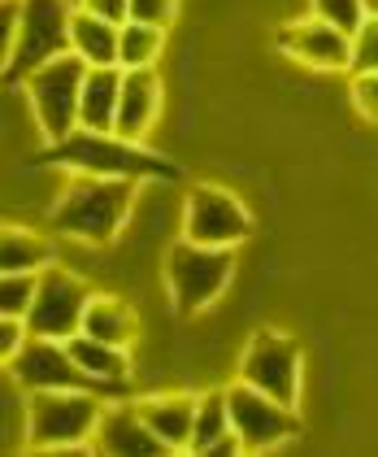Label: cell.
I'll return each instance as SVG.
<instances>
[{
  "label": "cell",
  "instance_id": "1",
  "mask_svg": "<svg viewBox=\"0 0 378 457\" xmlns=\"http://www.w3.org/2000/svg\"><path fill=\"white\" fill-rule=\"evenodd\" d=\"M139 183L136 179H101V175H74L62 187V196L48 210L53 236H66L78 245H113L118 231L127 227L131 205H136Z\"/></svg>",
  "mask_w": 378,
  "mask_h": 457
},
{
  "label": "cell",
  "instance_id": "2",
  "mask_svg": "<svg viewBox=\"0 0 378 457\" xmlns=\"http://www.w3.org/2000/svg\"><path fill=\"white\" fill-rule=\"evenodd\" d=\"M44 166H62L74 175H101V179H174V166L157 157L139 140H122L118 131H83L74 127L70 136L48 144Z\"/></svg>",
  "mask_w": 378,
  "mask_h": 457
},
{
  "label": "cell",
  "instance_id": "3",
  "mask_svg": "<svg viewBox=\"0 0 378 457\" xmlns=\"http://www.w3.org/2000/svg\"><path fill=\"white\" fill-rule=\"evenodd\" d=\"M104 396L92 387H48L27 392V449L35 453H78L92 445Z\"/></svg>",
  "mask_w": 378,
  "mask_h": 457
},
{
  "label": "cell",
  "instance_id": "4",
  "mask_svg": "<svg viewBox=\"0 0 378 457\" xmlns=\"http://www.w3.org/2000/svg\"><path fill=\"white\" fill-rule=\"evenodd\" d=\"M235 253L240 248H209V245H192V240L170 245L166 266H161V283L170 292L174 314L192 318L205 314L209 305H218V296L235 279Z\"/></svg>",
  "mask_w": 378,
  "mask_h": 457
},
{
  "label": "cell",
  "instance_id": "5",
  "mask_svg": "<svg viewBox=\"0 0 378 457\" xmlns=\"http://www.w3.org/2000/svg\"><path fill=\"white\" fill-rule=\"evenodd\" d=\"M235 379L275 396L283 405H300V392H305V349H300V340L287 336V331H275V327L252 331L240 353V375Z\"/></svg>",
  "mask_w": 378,
  "mask_h": 457
},
{
  "label": "cell",
  "instance_id": "6",
  "mask_svg": "<svg viewBox=\"0 0 378 457\" xmlns=\"http://www.w3.org/2000/svg\"><path fill=\"white\" fill-rule=\"evenodd\" d=\"M83 74L87 66L74 57V53H62L44 66H35L27 79H22V92H27V105H31V118L39 127V136L53 144L70 136L78 127V92H83Z\"/></svg>",
  "mask_w": 378,
  "mask_h": 457
},
{
  "label": "cell",
  "instance_id": "7",
  "mask_svg": "<svg viewBox=\"0 0 378 457\" xmlns=\"http://www.w3.org/2000/svg\"><path fill=\"white\" fill-rule=\"evenodd\" d=\"M226 414H231V431L240 436L243 453H278L300 436L296 405H283L240 379L226 384Z\"/></svg>",
  "mask_w": 378,
  "mask_h": 457
},
{
  "label": "cell",
  "instance_id": "8",
  "mask_svg": "<svg viewBox=\"0 0 378 457\" xmlns=\"http://www.w3.org/2000/svg\"><path fill=\"white\" fill-rule=\"evenodd\" d=\"M70 13L74 0H18V39L4 83H22L35 66L70 53Z\"/></svg>",
  "mask_w": 378,
  "mask_h": 457
},
{
  "label": "cell",
  "instance_id": "9",
  "mask_svg": "<svg viewBox=\"0 0 378 457\" xmlns=\"http://www.w3.org/2000/svg\"><path fill=\"white\" fill-rule=\"evenodd\" d=\"M252 231H257L252 210L235 192H226L218 183H201V187L187 192V201H183V240L209 248H240L252 240Z\"/></svg>",
  "mask_w": 378,
  "mask_h": 457
},
{
  "label": "cell",
  "instance_id": "10",
  "mask_svg": "<svg viewBox=\"0 0 378 457\" xmlns=\"http://www.w3.org/2000/svg\"><path fill=\"white\" fill-rule=\"evenodd\" d=\"M92 287L83 275H74L66 266H44L35 279V296L27 310V336H48V340H70L83 327V310H87Z\"/></svg>",
  "mask_w": 378,
  "mask_h": 457
},
{
  "label": "cell",
  "instance_id": "11",
  "mask_svg": "<svg viewBox=\"0 0 378 457\" xmlns=\"http://www.w3.org/2000/svg\"><path fill=\"white\" fill-rule=\"evenodd\" d=\"M278 48L283 57H292L296 66L313 74H348L352 66V36L340 27L322 22V18H292L278 27Z\"/></svg>",
  "mask_w": 378,
  "mask_h": 457
},
{
  "label": "cell",
  "instance_id": "12",
  "mask_svg": "<svg viewBox=\"0 0 378 457\" xmlns=\"http://www.w3.org/2000/svg\"><path fill=\"white\" fill-rule=\"evenodd\" d=\"M9 370L22 384V392H48V387H92L96 392V379H87L74 366L66 340H48V336H27L18 357L9 361Z\"/></svg>",
  "mask_w": 378,
  "mask_h": 457
},
{
  "label": "cell",
  "instance_id": "13",
  "mask_svg": "<svg viewBox=\"0 0 378 457\" xmlns=\"http://www.w3.org/2000/svg\"><path fill=\"white\" fill-rule=\"evenodd\" d=\"M166 101V83L157 66L152 71H122V92H118V113H113V131L122 140H148Z\"/></svg>",
  "mask_w": 378,
  "mask_h": 457
},
{
  "label": "cell",
  "instance_id": "14",
  "mask_svg": "<svg viewBox=\"0 0 378 457\" xmlns=\"http://www.w3.org/2000/svg\"><path fill=\"white\" fill-rule=\"evenodd\" d=\"M92 449L96 453H122V457H152L166 453V445L144 427L139 419V405L127 396H113L104 401V414L96 422V436H92Z\"/></svg>",
  "mask_w": 378,
  "mask_h": 457
},
{
  "label": "cell",
  "instance_id": "15",
  "mask_svg": "<svg viewBox=\"0 0 378 457\" xmlns=\"http://www.w3.org/2000/svg\"><path fill=\"white\" fill-rule=\"evenodd\" d=\"M70 357H74V366L87 375V379H96V392H101L104 401H113V396H127V379H131V349H118V345H104L96 336H87V331H74L66 340Z\"/></svg>",
  "mask_w": 378,
  "mask_h": 457
},
{
  "label": "cell",
  "instance_id": "16",
  "mask_svg": "<svg viewBox=\"0 0 378 457\" xmlns=\"http://www.w3.org/2000/svg\"><path fill=\"white\" fill-rule=\"evenodd\" d=\"M144 427L166 445V453L192 449V414H196V392H152L136 401Z\"/></svg>",
  "mask_w": 378,
  "mask_h": 457
},
{
  "label": "cell",
  "instance_id": "17",
  "mask_svg": "<svg viewBox=\"0 0 378 457\" xmlns=\"http://www.w3.org/2000/svg\"><path fill=\"white\" fill-rule=\"evenodd\" d=\"M192 453H243L240 436L231 431L226 414V387L196 392V414H192Z\"/></svg>",
  "mask_w": 378,
  "mask_h": 457
},
{
  "label": "cell",
  "instance_id": "18",
  "mask_svg": "<svg viewBox=\"0 0 378 457\" xmlns=\"http://www.w3.org/2000/svg\"><path fill=\"white\" fill-rule=\"evenodd\" d=\"M118 27L122 22H109L101 13L74 4V13H70V53L83 66H118Z\"/></svg>",
  "mask_w": 378,
  "mask_h": 457
},
{
  "label": "cell",
  "instance_id": "19",
  "mask_svg": "<svg viewBox=\"0 0 378 457\" xmlns=\"http://www.w3.org/2000/svg\"><path fill=\"white\" fill-rule=\"evenodd\" d=\"M122 92V66H87L83 92H78V127L83 131H113Z\"/></svg>",
  "mask_w": 378,
  "mask_h": 457
},
{
  "label": "cell",
  "instance_id": "20",
  "mask_svg": "<svg viewBox=\"0 0 378 457\" xmlns=\"http://www.w3.org/2000/svg\"><path fill=\"white\" fill-rule=\"evenodd\" d=\"M87 336H96L104 345H118V349H131L139 336V314L122 301V296H109V292H92L87 296V310H83V327Z\"/></svg>",
  "mask_w": 378,
  "mask_h": 457
},
{
  "label": "cell",
  "instance_id": "21",
  "mask_svg": "<svg viewBox=\"0 0 378 457\" xmlns=\"http://www.w3.org/2000/svg\"><path fill=\"white\" fill-rule=\"evenodd\" d=\"M57 262V248L48 245L31 227H0V275H39L44 266Z\"/></svg>",
  "mask_w": 378,
  "mask_h": 457
},
{
  "label": "cell",
  "instance_id": "22",
  "mask_svg": "<svg viewBox=\"0 0 378 457\" xmlns=\"http://www.w3.org/2000/svg\"><path fill=\"white\" fill-rule=\"evenodd\" d=\"M166 53V31L148 22H122L118 27V66L122 71H152Z\"/></svg>",
  "mask_w": 378,
  "mask_h": 457
},
{
  "label": "cell",
  "instance_id": "23",
  "mask_svg": "<svg viewBox=\"0 0 378 457\" xmlns=\"http://www.w3.org/2000/svg\"><path fill=\"white\" fill-rule=\"evenodd\" d=\"M9 449H27V392L9 366H0V453Z\"/></svg>",
  "mask_w": 378,
  "mask_h": 457
},
{
  "label": "cell",
  "instance_id": "24",
  "mask_svg": "<svg viewBox=\"0 0 378 457\" xmlns=\"http://www.w3.org/2000/svg\"><path fill=\"white\" fill-rule=\"evenodd\" d=\"M309 13L340 27L344 36H352L361 22H366V0H309Z\"/></svg>",
  "mask_w": 378,
  "mask_h": 457
},
{
  "label": "cell",
  "instance_id": "25",
  "mask_svg": "<svg viewBox=\"0 0 378 457\" xmlns=\"http://www.w3.org/2000/svg\"><path fill=\"white\" fill-rule=\"evenodd\" d=\"M39 275H0V318H27Z\"/></svg>",
  "mask_w": 378,
  "mask_h": 457
},
{
  "label": "cell",
  "instance_id": "26",
  "mask_svg": "<svg viewBox=\"0 0 378 457\" xmlns=\"http://www.w3.org/2000/svg\"><path fill=\"white\" fill-rule=\"evenodd\" d=\"M357 71H378V13H366V22L352 31V66H348V74Z\"/></svg>",
  "mask_w": 378,
  "mask_h": 457
},
{
  "label": "cell",
  "instance_id": "27",
  "mask_svg": "<svg viewBox=\"0 0 378 457\" xmlns=\"http://www.w3.org/2000/svg\"><path fill=\"white\" fill-rule=\"evenodd\" d=\"M348 101L366 122H378V71L348 74Z\"/></svg>",
  "mask_w": 378,
  "mask_h": 457
},
{
  "label": "cell",
  "instance_id": "28",
  "mask_svg": "<svg viewBox=\"0 0 378 457\" xmlns=\"http://www.w3.org/2000/svg\"><path fill=\"white\" fill-rule=\"evenodd\" d=\"M127 18L170 31V22L178 18V0H127Z\"/></svg>",
  "mask_w": 378,
  "mask_h": 457
},
{
  "label": "cell",
  "instance_id": "29",
  "mask_svg": "<svg viewBox=\"0 0 378 457\" xmlns=\"http://www.w3.org/2000/svg\"><path fill=\"white\" fill-rule=\"evenodd\" d=\"M13 39H18V0H0V79L9 71Z\"/></svg>",
  "mask_w": 378,
  "mask_h": 457
},
{
  "label": "cell",
  "instance_id": "30",
  "mask_svg": "<svg viewBox=\"0 0 378 457\" xmlns=\"http://www.w3.org/2000/svg\"><path fill=\"white\" fill-rule=\"evenodd\" d=\"M22 340H27V322L22 318H0V366H9L18 357Z\"/></svg>",
  "mask_w": 378,
  "mask_h": 457
},
{
  "label": "cell",
  "instance_id": "31",
  "mask_svg": "<svg viewBox=\"0 0 378 457\" xmlns=\"http://www.w3.org/2000/svg\"><path fill=\"white\" fill-rule=\"evenodd\" d=\"M74 4L101 13V18H109V22H127V0H74Z\"/></svg>",
  "mask_w": 378,
  "mask_h": 457
},
{
  "label": "cell",
  "instance_id": "32",
  "mask_svg": "<svg viewBox=\"0 0 378 457\" xmlns=\"http://www.w3.org/2000/svg\"><path fill=\"white\" fill-rule=\"evenodd\" d=\"M366 13H378V0H366Z\"/></svg>",
  "mask_w": 378,
  "mask_h": 457
}]
</instances>
